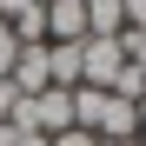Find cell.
<instances>
[{"instance_id":"cell-5","label":"cell","mask_w":146,"mask_h":146,"mask_svg":"<svg viewBox=\"0 0 146 146\" xmlns=\"http://www.w3.org/2000/svg\"><path fill=\"white\" fill-rule=\"evenodd\" d=\"M126 33V7L119 0H86V40H119Z\"/></svg>"},{"instance_id":"cell-14","label":"cell","mask_w":146,"mask_h":146,"mask_svg":"<svg viewBox=\"0 0 146 146\" xmlns=\"http://www.w3.org/2000/svg\"><path fill=\"white\" fill-rule=\"evenodd\" d=\"M139 146H146V133H139Z\"/></svg>"},{"instance_id":"cell-11","label":"cell","mask_w":146,"mask_h":146,"mask_svg":"<svg viewBox=\"0 0 146 146\" xmlns=\"http://www.w3.org/2000/svg\"><path fill=\"white\" fill-rule=\"evenodd\" d=\"M139 133H146V93H139Z\"/></svg>"},{"instance_id":"cell-10","label":"cell","mask_w":146,"mask_h":146,"mask_svg":"<svg viewBox=\"0 0 146 146\" xmlns=\"http://www.w3.org/2000/svg\"><path fill=\"white\" fill-rule=\"evenodd\" d=\"M119 7H126V27L139 33V27H146V0H119Z\"/></svg>"},{"instance_id":"cell-13","label":"cell","mask_w":146,"mask_h":146,"mask_svg":"<svg viewBox=\"0 0 146 146\" xmlns=\"http://www.w3.org/2000/svg\"><path fill=\"white\" fill-rule=\"evenodd\" d=\"M27 7H46V0H27Z\"/></svg>"},{"instance_id":"cell-9","label":"cell","mask_w":146,"mask_h":146,"mask_svg":"<svg viewBox=\"0 0 146 146\" xmlns=\"http://www.w3.org/2000/svg\"><path fill=\"white\" fill-rule=\"evenodd\" d=\"M119 40H126V60H133V66H139V73H146V27H139V33H133V27H126V33H119Z\"/></svg>"},{"instance_id":"cell-7","label":"cell","mask_w":146,"mask_h":146,"mask_svg":"<svg viewBox=\"0 0 146 146\" xmlns=\"http://www.w3.org/2000/svg\"><path fill=\"white\" fill-rule=\"evenodd\" d=\"M106 93H119V100H133V106H139V93H146V73H139V66L126 60V66H119V80H113Z\"/></svg>"},{"instance_id":"cell-6","label":"cell","mask_w":146,"mask_h":146,"mask_svg":"<svg viewBox=\"0 0 146 146\" xmlns=\"http://www.w3.org/2000/svg\"><path fill=\"white\" fill-rule=\"evenodd\" d=\"M7 27H13V40H20V46H40V40H46V7H20Z\"/></svg>"},{"instance_id":"cell-8","label":"cell","mask_w":146,"mask_h":146,"mask_svg":"<svg viewBox=\"0 0 146 146\" xmlns=\"http://www.w3.org/2000/svg\"><path fill=\"white\" fill-rule=\"evenodd\" d=\"M13 53H20V40H13V27H7V20H0V80L13 73Z\"/></svg>"},{"instance_id":"cell-4","label":"cell","mask_w":146,"mask_h":146,"mask_svg":"<svg viewBox=\"0 0 146 146\" xmlns=\"http://www.w3.org/2000/svg\"><path fill=\"white\" fill-rule=\"evenodd\" d=\"M46 80L80 86V40H46Z\"/></svg>"},{"instance_id":"cell-12","label":"cell","mask_w":146,"mask_h":146,"mask_svg":"<svg viewBox=\"0 0 146 146\" xmlns=\"http://www.w3.org/2000/svg\"><path fill=\"white\" fill-rule=\"evenodd\" d=\"M100 146H139V139H100Z\"/></svg>"},{"instance_id":"cell-3","label":"cell","mask_w":146,"mask_h":146,"mask_svg":"<svg viewBox=\"0 0 146 146\" xmlns=\"http://www.w3.org/2000/svg\"><path fill=\"white\" fill-rule=\"evenodd\" d=\"M46 40H86V0H46Z\"/></svg>"},{"instance_id":"cell-2","label":"cell","mask_w":146,"mask_h":146,"mask_svg":"<svg viewBox=\"0 0 146 146\" xmlns=\"http://www.w3.org/2000/svg\"><path fill=\"white\" fill-rule=\"evenodd\" d=\"M126 66V40H80V86H113Z\"/></svg>"},{"instance_id":"cell-1","label":"cell","mask_w":146,"mask_h":146,"mask_svg":"<svg viewBox=\"0 0 146 146\" xmlns=\"http://www.w3.org/2000/svg\"><path fill=\"white\" fill-rule=\"evenodd\" d=\"M13 126H27V133H66L73 126V86H40V93H27V100L13 106Z\"/></svg>"}]
</instances>
